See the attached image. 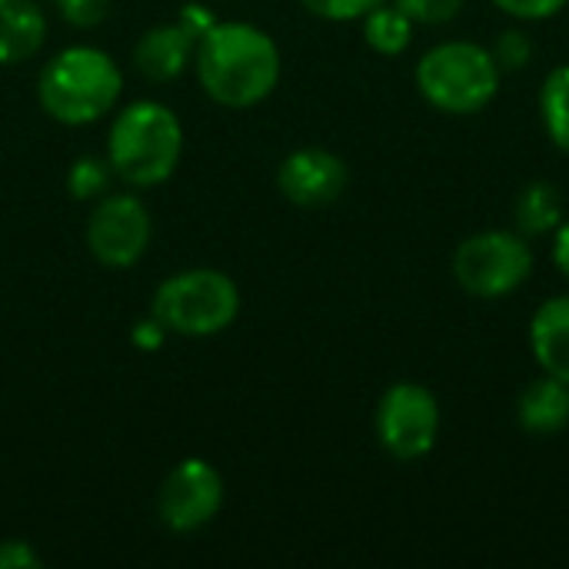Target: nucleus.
<instances>
[{"mask_svg":"<svg viewBox=\"0 0 569 569\" xmlns=\"http://www.w3.org/2000/svg\"><path fill=\"white\" fill-rule=\"evenodd\" d=\"M193 67L203 93L230 110L263 103L280 83V47L277 40L243 20H217L193 50Z\"/></svg>","mask_w":569,"mask_h":569,"instance_id":"nucleus-1","label":"nucleus"},{"mask_svg":"<svg viewBox=\"0 0 569 569\" xmlns=\"http://www.w3.org/2000/svg\"><path fill=\"white\" fill-rule=\"evenodd\" d=\"M123 90L117 60L100 47H63L37 77V100L47 117L67 127L97 123L113 110Z\"/></svg>","mask_w":569,"mask_h":569,"instance_id":"nucleus-2","label":"nucleus"},{"mask_svg":"<svg viewBox=\"0 0 569 569\" xmlns=\"http://www.w3.org/2000/svg\"><path fill=\"white\" fill-rule=\"evenodd\" d=\"M183 157L180 117L160 100L123 107L107 133V160L113 173L133 187H157L173 177Z\"/></svg>","mask_w":569,"mask_h":569,"instance_id":"nucleus-3","label":"nucleus"},{"mask_svg":"<svg viewBox=\"0 0 569 569\" xmlns=\"http://www.w3.org/2000/svg\"><path fill=\"white\" fill-rule=\"evenodd\" d=\"M413 80L433 110L473 117L497 100L503 73L490 47L477 40H443L417 60Z\"/></svg>","mask_w":569,"mask_h":569,"instance_id":"nucleus-4","label":"nucleus"},{"mask_svg":"<svg viewBox=\"0 0 569 569\" xmlns=\"http://www.w3.org/2000/svg\"><path fill=\"white\" fill-rule=\"evenodd\" d=\"M153 317L177 337H217L240 317V290L223 270H180L157 287Z\"/></svg>","mask_w":569,"mask_h":569,"instance_id":"nucleus-5","label":"nucleus"},{"mask_svg":"<svg viewBox=\"0 0 569 569\" xmlns=\"http://www.w3.org/2000/svg\"><path fill=\"white\" fill-rule=\"evenodd\" d=\"M533 250L520 230H480L453 253V280L477 300H503L533 277Z\"/></svg>","mask_w":569,"mask_h":569,"instance_id":"nucleus-6","label":"nucleus"},{"mask_svg":"<svg viewBox=\"0 0 569 569\" xmlns=\"http://www.w3.org/2000/svg\"><path fill=\"white\" fill-rule=\"evenodd\" d=\"M440 400L430 387L400 380L383 390L377 403V443L400 463H413L433 453L440 440Z\"/></svg>","mask_w":569,"mask_h":569,"instance_id":"nucleus-7","label":"nucleus"},{"mask_svg":"<svg viewBox=\"0 0 569 569\" xmlns=\"http://www.w3.org/2000/svg\"><path fill=\"white\" fill-rule=\"evenodd\" d=\"M153 237L150 210L133 193H103L87 217V247L97 263L123 270L133 267Z\"/></svg>","mask_w":569,"mask_h":569,"instance_id":"nucleus-8","label":"nucleus"},{"mask_svg":"<svg viewBox=\"0 0 569 569\" xmlns=\"http://www.w3.org/2000/svg\"><path fill=\"white\" fill-rule=\"evenodd\" d=\"M223 507V477L213 463L200 457L180 460L157 493V513L160 523L173 533H193L203 530Z\"/></svg>","mask_w":569,"mask_h":569,"instance_id":"nucleus-9","label":"nucleus"},{"mask_svg":"<svg viewBox=\"0 0 569 569\" xmlns=\"http://www.w3.org/2000/svg\"><path fill=\"white\" fill-rule=\"evenodd\" d=\"M350 180L347 163L323 147H300L277 167V187L293 207H330L343 197Z\"/></svg>","mask_w":569,"mask_h":569,"instance_id":"nucleus-10","label":"nucleus"},{"mask_svg":"<svg viewBox=\"0 0 569 569\" xmlns=\"http://www.w3.org/2000/svg\"><path fill=\"white\" fill-rule=\"evenodd\" d=\"M193 50H197V37L180 20L157 23L140 33L133 47V67L150 83H167L187 70V63L193 60Z\"/></svg>","mask_w":569,"mask_h":569,"instance_id":"nucleus-11","label":"nucleus"},{"mask_svg":"<svg viewBox=\"0 0 569 569\" xmlns=\"http://www.w3.org/2000/svg\"><path fill=\"white\" fill-rule=\"evenodd\" d=\"M517 423L537 440L560 437L569 427V383L540 373L517 397Z\"/></svg>","mask_w":569,"mask_h":569,"instance_id":"nucleus-12","label":"nucleus"},{"mask_svg":"<svg viewBox=\"0 0 569 569\" xmlns=\"http://www.w3.org/2000/svg\"><path fill=\"white\" fill-rule=\"evenodd\" d=\"M530 350L540 373L569 383V293L550 297L530 320Z\"/></svg>","mask_w":569,"mask_h":569,"instance_id":"nucleus-13","label":"nucleus"},{"mask_svg":"<svg viewBox=\"0 0 569 569\" xmlns=\"http://www.w3.org/2000/svg\"><path fill=\"white\" fill-rule=\"evenodd\" d=\"M47 37V17L33 0H0V67L30 60Z\"/></svg>","mask_w":569,"mask_h":569,"instance_id":"nucleus-14","label":"nucleus"},{"mask_svg":"<svg viewBox=\"0 0 569 569\" xmlns=\"http://www.w3.org/2000/svg\"><path fill=\"white\" fill-rule=\"evenodd\" d=\"M513 220L523 237H553V230L567 220V203L557 183L533 180L517 193Z\"/></svg>","mask_w":569,"mask_h":569,"instance_id":"nucleus-15","label":"nucleus"},{"mask_svg":"<svg viewBox=\"0 0 569 569\" xmlns=\"http://www.w3.org/2000/svg\"><path fill=\"white\" fill-rule=\"evenodd\" d=\"M363 23V40L373 53L380 57H400L413 43V20L397 7V3H377L370 13L360 17Z\"/></svg>","mask_w":569,"mask_h":569,"instance_id":"nucleus-16","label":"nucleus"},{"mask_svg":"<svg viewBox=\"0 0 569 569\" xmlns=\"http://www.w3.org/2000/svg\"><path fill=\"white\" fill-rule=\"evenodd\" d=\"M540 120L547 137L569 153V63H557L540 83Z\"/></svg>","mask_w":569,"mask_h":569,"instance_id":"nucleus-17","label":"nucleus"},{"mask_svg":"<svg viewBox=\"0 0 569 569\" xmlns=\"http://www.w3.org/2000/svg\"><path fill=\"white\" fill-rule=\"evenodd\" d=\"M113 167L107 157H77L67 170V193L73 200H100L110 187Z\"/></svg>","mask_w":569,"mask_h":569,"instance_id":"nucleus-18","label":"nucleus"},{"mask_svg":"<svg viewBox=\"0 0 569 569\" xmlns=\"http://www.w3.org/2000/svg\"><path fill=\"white\" fill-rule=\"evenodd\" d=\"M490 50H493V60H497L500 73L527 70V67L533 63V53H537L533 37H530L523 27H507V30L497 37V43H493Z\"/></svg>","mask_w":569,"mask_h":569,"instance_id":"nucleus-19","label":"nucleus"},{"mask_svg":"<svg viewBox=\"0 0 569 569\" xmlns=\"http://www.w3.org/2000/svg\"><path fill=\"white\" fill-rule=\"evenodd\" d=\"M413 23L423 27H440L460 17V10L467 7V0H393Z\"/></svg>","mask_w":569,"mask_h":569,"instance_id":"nucleus-20","label":"nucleus"},{"mask_svg":"<svg viewBox=\"0 0 569 569\" xmlns=\"http://www.w3.org/2000/svg\"><path fill=\"white\" fill-rule=\"evenodd\" d=\"M377 3L383 0H300V7L320 20H330V23H350V20H360L363 13H370Z\"/></svg>","mask_w":569,"mask_h":569,"instance_id":"nucleus-21","label":"nucleus"},{"mask_svg":"<svg viewBox=\"0 0 569 569\" xmlns=\"http://www.w3.org/2000/svg\"><path fill=\"white\" fill-rule=\"evenodd\" d=\"M53 3H57V13L70 27H80V30L100 27L110 13V0H53Z\"/></svg>","mask_w":569,"mask_h":569,"instance_id":"nucleus-22","label":"nucleus"},{"mask_svg":"<svg viewBox=\"0 0 569 569\" xmlns=\"http://www.w3.org/2000/svg\"><path fill=\"white\" fill-rule=\"evenodd\" d=\"M569 0H493L497 10H503L507 17L520 20V23H540L557 17L560 10H567Z\"/></svg>","mask_w":569,"mask_h":569,"instance_id":"nucleus-23","label":"nucleus"},{"mask_svg":"<svg viewBox=\"0 0 569 569\" xmlns=\"http://www.w3.org/2000/svg\"><path fill=\"white\" fill-rule=\"evenodd\" d=\"M43 560L27 540H0V569H40Z\"/></svg>","mask_w":569,"mask_h":569,"instance_id":"nucleus-24","label":"nucleus"},{"mask_svg":"<svg viewBox=\"0 0 569 569\" xmlns=\"http://www.w3.org/2000/svg\"><path fill=\"white\" fill-rule=\"evenodd\" d=\"M177 20H180V23H183V27H187V30H190L197 40H200V37H203V33H207L213 23H217V20H213V13H210L207 7H200V3H183Z\"/></svg>","mask_w":569,"mask_h":569,"instance_id":"nucleus-25","label":"nucleus"},{"mask_svg":"<svg viewBox=\"0 0 569 569\" xmlns=\"http://www.w3.org/2000/svg\"><path fill=\"white\" fill-rule=\"evenodd\" d=\"M163 337H167V327L153 313H150V320H143V323L133 327V343L143 347V350H157L163 343Z\"/></svg>","mask_w":569,"mask_h":569,"instance_id":"nucleus-26","label":"nucleus"},{"mask_svg":"<svg viewBox=\"0 0 569 569\" xmlns=\"http://www.w3.org/2000/svg\"><path fill=\"white\" fill-rule=\"evenodd\" d=\"M553 263L569 280V217L553 230Z\"/></svg>","mask_w":569,"mask_h":569,"instance_id":"nucleus-27","label":"nucleus"}]
</instances>
